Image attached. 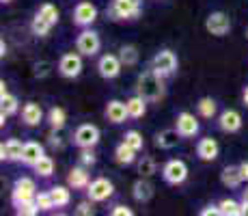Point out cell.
Here are the masks:
<instances>
[{
	"instance_id": "cell-1",
	"label": "cell",
	"mask_w": 248,
	"mask_h": 216,
	"mask_svg": "<svg viewBox=\"0 0 248 216\" xmlns=\"http://www.w3.org/2000/svg\"><path fill=\"white\" fill-rule=\"evenodd\" d=\"M136 93L142 95L147 102H160L166 95V86H164V78L160 74H155L154 69L142 71L136 80Z\"/></svg>"
},
{
	"instance_id": "cell-2",
	"label": "cell",
	"mask_w": 248,
	"mask_h": 216,
	"mask_svg": "<svg viewBox=\"0 0 248 216\" xmlns=\"http://www.w3.org/2000/svg\"><path fill=\"white\" fill-rule=\"evenodd\" d=\"M142 13V0H112L108 16L112 20H136Z\"/></svg>"
},
{
	"instance_id": "cell-3",
	"label": "cell",
	"mask_w": 248,
	"mask_h": 216,
	"mask_svg": "<svg viewBox=\"0 0 248 216\" xmlns=\"http://www.w3.org/2000/svg\"><path fill=\"white\" fill-rule=\"evenodd\" d=\"M37 197V184L35 180H31V177H20V180H16V184H13V190H11V203L13 208H22V205L31 203V201H35Z\"/></svg>"
},
{
	"instance_id": "cell-4",
	"label": "cell",
	"mask_w": 248,
	"mask_h": 216,
	"mask_svg": "<svg viewBox=\"0 0 248 216\" xmlns=\"http://www.w3.org/2000/svg\"><path fill=\"white\" fill-rule=\"evenodd\" d=\"M179 67V61H177V54H175L173 50H160L155 52L154 61H151V69L155 71V74H160L162 78H169V76H173L175 71H177Z\"/></svg>"
},
{
	"instance_id": "cell-5",
	"label": "cell",
	"mask_w": 248,
	"mask_h": 216,
	"mask_svg": "<svg viewBox=\"0 0 248 216\" xmlns=\"http://www.w3.org/2000/svg\"><path fill=\"white\" fill-rule=\"evenodd\" d=\"M162 180L169 186H181L188 180V165L181 158H173L162 166Z\"/></svg>"
},
{
	"instance_id": "cell-6",
	"label": "cell",
	"mask_w": 248,
	"mask_h": 216,
	"mask_svg": "<svg viewBox=\"0 0 248 216\" xmlns=\"http://www.w3.org/2000/svg\"><path fill=\"white\" fill-rule=\"evenodd\" d=\"M84 69V63H82V54L80 52H65L63 56L59 59V74L63 78H78Z\"/></svg>"
},
{
	"instance_id": "cell-7",
	"label": "cell",
	"mask_w": 248,
	"mask_h": 216,
	"mask_svg": "<svg viewBox=\"0 0 248 216\" xmlns=\"http://www.w3.org/2000/svg\"><path fill=\"white\" fill-rule=\"evenodd\" d=\"M99 48H102V39H99V35L95 31H91V28H82L80 35L76 37V50L82 56H95L99 52Z\"/></svg>"
},
{
	"instance_id": "cell-8",
	"label": "cell",
	"mask_w": 248,
	"mask_h": 216,
	"mask_svg": "<svg viewBox=\"0 0 248 216\" xmlns=\"http://www.w3.org/2000/svg\"><path fill=\"white\" fill-rule=\"evenodd\" d=\"M99 138H102V132H99L97 126H93V123H82V126H78L74 132V145L80 147V150H84V147H95L99 143Z\"/></svg>"
},
{
	"instance_id": "cell-9",
	"label": "cell",
	"mask_w": 248,
	"mask_h": 216,
	"mask_svg": "<svg viewBox=\"0 0 248 216\" xmlns=\"http://www.w3.org/2000/svg\"><path fill=\"white\" fill-rule=\"evenodd\" d=\"M205 31L214 37H225L231 31V17L225 11H212L205 17Z\"/></svg>"
},
{
	"instance_id": "cell-10",
	"label": "cell",
	"mask_w": 248,
	"mask_h": 216,
	"mask_svg": "<svg viewBox=\"0 0 248 216\" xmlns=\"http://www.w3.org/2000/svg\"><path fill=\"white\" fill-rule=\"evenodd\" d=\"M71 20H74L76 26L80 28H89L91 24L97 20V7L89 0H82L74 7V13H71Z\"/></svg>"
},
{
	"instance_id": "cell-11",
	"label": "cell",
	"mask_w": 248,
	"mask_h": 216,
	"mask_svg": "<svg viewBox=\"0 0 248 216\" xmlns=\"http://www.w3.org/2000/svg\"><path fill=\"white\" fill-rule=\"evenodd\" d=\"M87 195L91 201H95V203H102V201H108L110 197L114 195V184L108 177H97V180H93L89 184L87 188Z\"/></svg>"
},
{
	"instance_id": "cell-12",
	"label": "cell",
	"mask_w": 248,
	"mask_h": 216,
	"mask_svg": "<svg viewBox=\"0 0 248 216\" xmlns=\"http://www.w3.org/2000/svg\"><path fill=\"white\" fill-rule=\"evenodd\" d=\"M121 59H119L117 54H104V56H99V61H97V71H99V76H102L104 80H114V78H119V74H121Z\"/></svg>"
},
{
	"instance_id": "cell-13",
	"label": "cell",
	"mask_w": 248,
	"mask_h": 216,
	"mask_svg": "<svg viewBox=\"0 0 248 216\" xmlns=\"http://www.w3.org/2000/svg\"><path fill=\"white\" fill-rule=\"evenodd\" d=\"M242 123H244L242 113H240V110H235V108H227V110H222V113L218 115V128H220L225 134L240 132Z\"/></svg>"
},
{
	"instance_id": "cell-14",
	"label": "cell",
	"mask_w": 248,
	"mask_h": 216,
	"mask_svg": "<svg viewBox=\"0 0 248 216\" xmlns=\"http://www.w3.org/2000/svg\"><path fill=\"white\" fill-rule=\"evenodd\" d=\"M175 128L181 134V138H194L199 134V130H201V123H199V119L192 113H186L184 110L175 119Z\"/></svg>"
},
{
	"instance_id": "cell-15",
	"label": "cell",
	"mask_w": 248,
	"mask_h": 216,
	"mask_svg": "<svg viewBox=\"0 0 248 216\" xmlns=\"http://www.w3.org/2000/svg\"><path fill=\"white\" fill-rule=\"evenodd\" d=\"M218 153H220V145H218L216 138L205 136L197 143V156L201 158L203 162H214L218 158Z\"/></svg>"
},
{
	"instance_id": "cell-16",
	"label": "cell",
	"mask_w": 248,
	"mask_h": 216,
	"mask_svg": "<svg viewBox=\"0 0 248 216\" xmlns=\"http://www.w3.org/2000/svg\"><path fill=\"white\" fill-rule=\"evenodd\" d=\"M89 166L80 165V166H74L67 175V186L71 190H87L89 184H91V175H89Z\"/></svg>"
},
{
	"instance_id": "cell-17",
	"label": "cell",
	"mask_w": 248,
	"mask_h": 216,
	"mask_svg": "<svg viewBox=\"0 0 248 216\" xmlns=\"http://www.w3.org/2000/svg\"><path fill=\"white\" fill-rule=\"evenodd\" d=\"M106 119L114 126H119V123H123L125 119H130V113H127V104L121 102V100H110V102L106 104Z\"/></svg>"
},
{
	"instance_id": "cell-18",
	"label": "cell",
	"mask_w": 248,
	"mask_h": 216,
	"mask_svg": "<svg viewBox=\"0 0 248 216\" xmlns=\"http://www.w3.org/2000/svg\"><path fill=\"white\" fill-rule=\"evenodd\" d=\"M22 150H24V143L20 138H9L0 145V160L2 162H16L22 160Z\"/></svg>"
},
{
	"instance_id": "cell-19",
	"label": "cell",
	"mask_w": 248,
	"mask_h": 216,
	"mask_svg": "<svg viewBox=\"0 0 248 216\" xmlns=\"http://www.w3.org/2000/svg\"><path fill=\"white\" fill-rule=\"evenodd\" d=\"M44 121V108L37 102H26L22 106V123L28 128H37Z\"/></svg>"
},
{
	"instance_id": "cell-20",
	"label": "cell",
	"mask_w": 248,
	"mask_h": 216,
	"mask_svg": "<svg viewBox=\"0 0 248 216\" xmlns=\"http://www.w3.org/2000/svg\"><path fill=\"white\" fill-rule=\"evenodd\" d=\"M46 153L44 150V145H41L39 141H28V143H24V150H22V165H26V166H35L37 162H39V158Z\"/></svg>"
},
{
	"instance_id": "cell-21",
	"label": "cell",
	"mask_w": 248,
	"mask_h": 216,
	"mask_svg": "<svg viewBox=\"0 0 248 216\" xmlns=\"http://www.w3.org/2000/svg\"><path fill=\"white\" fill-rule=\"evenodd\" d=\"M154 184L149 182V177H140V180H136L134 184H132V195H134V199L138 203H147V201H151V197H154Z\"/></svg>"
},
{
	"instance_id": "cell-22",
	"label": "cell",
	"mask_w": 248,
	"mask_h": 216,
	"mask_svg": "<svg viewBox=\"0 0 248 216\" xmlns=\"http://www.w3.org/2000/svg\"><path fill=\"white\" fill-rule=\"evenodd\" d=\"M220 182L225 188H231V190L240 188V186L244 184V177H242V173H240V166H233V165L225 166L220 173Z\"/></svg>"
},
{
	"instance_id": "cell-23",
	"label": "cell",
	"mask_w": 248,
	"mask_h": 216,
	"mask_svg": "<svg viewBox=\"0 0 248 216\" xmlns=\"http://www.w3.org/2000/svg\"><path fill=\"white\" fill-rule=\"evenodd\" d=\"M181 141V134L177 132V128L175 130H162V132L155 134V147H160V150H173V147H177V143Z\"/></svg>"
},
{
	"instance_id": "cell-24",
	"label": "cell",
	"mask_w": 248,
	"mask_h": 216,
	"mask_svg": "<svg viewBox=\"0 0 248 216\" xmlns=\"http://www.w3.org/2000/svg\"><path fill=\"white\" fill-rule=\"evenodd\" d=\"M136 153L138 151L134 150V147H130L125 141H123L114 147V160H117L121 166H130L132 162H136Z\"/></svg>"
},
{
	"instance_id": "cell-25",
	"label": "cell",
	"mask_w": 248,
	"mask_h": 216,
	"mask_svg": "<svg viewBox=\"0 0 248 216\" xmlns=\"http://www.w3.org/2000/svg\"><path fill=\"white\" fill-rule=\"evenodd\" d=\"M127 113H130V119H142L147 115V100L142 98V95H134V98H130L127 100Z\"/></svg>"
},
{
	"instance_id": "cell-26",
	"label": "cell",
	"mask_w": 248,
	"mask_h": 216,
	"mask_svg": "<svg viewBox=\"0 0 248 216\" xmlns=\"http://www.w3.org/2000/svg\"><path fill=\"white\" fill-rule=\"evenodd\" d=\"M47 123H50L52 130H63L65 126H67V113H65V108L61 106H52L50 110H47Z\"/></svg>"
},
{
	"instance_id": "cell-27",
	"label": "cell",
	"mask_w": 248,
	"mask_h": 216,
	"mask_svg": "<svg viewBox=\"0 0 248 216\" xmlns=\"http://www.w3.org/2000/svg\"><path fill=\"white\" fill-rule=\"evenodd\" d=\"M50 195H52V199H54L56 208H67V205L71 203V190H69V186H52Z\"/></svg>"
},
{
	"instance_id": "cell-28",
	"label": "cell",
	"mask_w": 248,
	"mask_h": 216,
	"mask_svg": "<svg viewBox=\"0 0 248 216\" xmlns=\"http://www.w3.org/2000/svg\"><path fill=\"white\" fill-rule=\"evenodd\" d=\"M197 113H199V117H203V119H214L216 113H218L216 100L214 98H201L197 102Z\"/></svg>"
},
{
	"instance_id": "cell-29",
	"label": "cell",
	"mask_w": 248,
	"mask_h": 216,
	"mask_svg": "<svg viewBox=\"0 0 248 216\" xmlns=\"http://www.w3.org/2000/svg\"><path fill=\"white\" fill-rule=\"evenodd\" d=\"M52 28H54V24L47 22L44 16H39V13H35V17H32V22H31L32 35H35V37H47Z\"/></svg>"
},
{
	"instance_id": "cell-30",
	"label": "cell",
	"mask_w": 248,
	"mask_h": 216,
	"mask_svg": "<svg viewBox=\"0 0 248 216\" xmlns=\"http://www.w3.org/2000/svg\"><path fill=\"white\" fill-rule=\"evenodd\" d=\"M0 113H4L7 117H11V115L20 113V100H17L13 93L0 95Z\"/></svg>"
},
{
	"instance_id": "cell-31",
	"label": "cell",
	"mask_w": 248,
	"mask_h": 216,
	"mask_svg": "<svg viewBox=\"0 0 248 216\" xmlns=\"http://www.w3.org/2000/svg\"><path fill=\"white\" fill-rule=\"evenodd\" d=\"M119 59H121L123 65L134 67L138 63V59H140V54H138V48L136 46H121V50H119Z\"/></svg>"
},
{
	"instance_id": "cell-32",
	"label": "cell",
	"mask_w": 248,
	"mask_h": 216,
	"mask_svg": "<svg viewBox=\"0 0 248 216\" xmlns=\"http://www.w3.org/2000/svg\"><path fill=\"white\" fill-rule=\"evenodd\" d=\"M32 169H35V173L39 177H52L54 175V160H52V156H46L44 153V156L39 158V162H37Z\"/></svg>"
},
{
	"instance_id": "cell-33",
	"label": "cell",
	"mask_w": 248,
	"mask_h": 216,
	"mask_svg": "<svg viewBox=\"0 0 248 216\" xmlns=\"http://www.w3.org/2000/svg\"><path fill=\"white\" fill-rule=\"evenodd\" d=\"M218 205H220V214L222 216H242V214H244V210H242V201L222 199Z\"/></svg>"
},
{
	"instance_id": "cell-34",
	"label": "cell",
	"mask_w": 248,
	"mask_h": 216,
	"mask_svg": "<svg viewBox=\"0 0 248 216\" xmlns=\"http://www.w3.org/2000/svg\"><path fill=\"white\" fill-rule=\"evenodd\" d=\"M138 173H140V177H154L155 173H158V165H155L154 158L142 156L140 160H138Z\"/></svg>"
},
{
	"instance_id": "cell-35",
	"label": "cell",
	"mask_w": 248,
	"mask_h": 216,
	"mask_svg": "<svg viewBox=\"0 0 248 216\" xmlns=\"http://www.w3.org/2000/svg\"><path fill=\"white\" fill-rule=\"evenodd\" d=\"M37 13H39V16H44L46 20H47V22H52V24H54V26H56V24H59L61 13H59V9H56L52 2H44L39 9H37Z\"/></svg>"
},
{
	"instance_id": "cell-36",
	"label": "cell",
	"mask_w": 248,
	"mask_h": 216,
	"mask_svg": "<svg viewBox=\"0 0 248 216\" xmlns=\"http://www.w3.org/2000/svg\"><path fill=\"white\" fill-rule=\"evenodd\" d=\"M123 141H125L130 147H134L136 151H140L142 147H145V141H142V134L138 132V130H127V132L123 134Z\"/></svg>"
},
{
	"instance_id": "cell-37",
	"label": "cell",
	"mask_w": 248,
	"mask_h": 216,
	"mask_svg": "<svg viewBox=\"0 0 248 216\" xmlns=\"http://www.w3.org/2000/svg\"><path fill=\"white\" fill-rule=\"evenodd\" d=\"M35 203L39 205L41 212H50L52 208H56V205H54V199H52V195H50V190H47V193H37Z\"/></svg>"
},
{
	"instance_id": "cell-38",
	"label": "cell",
	"mask_w": 248,
	"mask_h": 216,
	"mask_svg": "<svg viewBox=\"0 0 248 216\" xmlns=\"http://www.w3.org/2000/svg\"><path fill=\"white\" fill-rule=\"evenodd\" d=\"M95 162H97V156L93 153V147H84V150H80V165L93 166Z\"/></svg>"
},
{
	"instance_id": "cell-39",
	"label": "cell",
	"mask_w": 248,
	"mask_h": 216,
	"mask_svg": "<svg viewBox=\"0 0 248 216\" xmlns=\"http://www.w3.org/2000/svg\"><path fill=\"white\" fill-rule=\"evenodd\" d=\"M93 203L95 201H80L78 205H76V214H80V216H93L95 214V210H93Z\"/></svg>"
},
{
	"instance_id": "cell-40",
	"label": "cell",
	"mask_w": 248,
	"mask_h": 216,
	"mask_svg": "<svg viewBox=\"0 0 248 216\" xmlns=\"http://www.w3.org/2000/svg\"><path fill=\"white\" fill-rule=\"evenodd\" d=\"M16 212L22 214V216H35L37 212H41V210H39V205H37L35 201H31V203H26V205H22V208H17Z\"/></svg>"
},
{
	"instance_id": "cell-41",
	"label": "cell",
	"mask_w": 248,
	"mask_h": 216,
	"mask_svg": "<svg viewBox=\"0 0 248 216\" xmlns=\"http://www.w3.org/2000/svg\"><path fill=\"white\" fill-rule=\"evenodd\" d=\"M110 214H112V216H132L134 212H132L127 205H121V203H119V205H114V208L110 210Z\"/></svg>"
},
{
	"instance_id": "cell-42",
	"label": "cell",
	"mask_w": 248,
	"mask_h": 216,
	"mask_svg": "<svg viewBox=\"0 0 248 216\" xmlns=\"http://www.w3.org/2000/svg\"><path fill=\"white\" fill-rule=\"evenodd\" d=\"M199 214L201 216H218L220 214V205H207V208H203Z\"/></svg>"
},
{
	"instance_id": "cell-43",
	"label": "cell",
	"mask_w": 248,
	"mask_h": 216,
	"mask_svg": "<svg viewBox=\"0 0 248 216\" xmlns=\"http://www.w3.org/2000/svg\"><path fill=\"white\" fill-rule=\"evenodd\" d=\"M54 132H56V130H52V134L47 136V143H50L54 150H59V147H61V136H59V134H54Z\"/></svg>"
},
{
	"instance_id": "cell-44",
	"label": "cell",
	"mask_w": 248,
	"mask_h": 216,
	"mask_svg": "<svg viewBox=\"0 0 248 216\" xmlns=\"http://www.w3.org/2000/svg\"><path fill=\"white\" fill-rule=\"evenodd\" d=\"M242 210H244V214H248V186L246 190H242Z\"/></svg>"
},
{
	"instance_id": "cell-45",
	"label": "cell",
	"mask_w": 248,
	"mask_h": 216,
	"mask_svg": "<svg viewBox=\"0 0 248 216\" xmlns=\"http://www.w3.org/2000/svg\"><path fill=\"white\" fill-rule=\"evenodd\" d=\"M240 173H242V177H244V182H248V160H244V162H240Z\"/></svg>"
},
{
	"instance_id": "cell-46",
	"label": "cell",
	"mask_w": 248,
	"mask_h": 216,
	"mask_svg": "<svg viewBox=\"0 0 248 216\" xmlns=\"http://www.w3.org/2000/svg\"><path fill=\"white\" fill-rule=\"evenodd\" d=\"M4 93H9V86H7V83H0V95H4Z\"/></svg>"
},
{
	"instance_id": "cell-47",
	"label": "cell",
	"mask_w": 248,
	"mask_h": 216,
	"mask_svg": "<svg viewBox=\"0 0 248 216\" xmlns=\"http://www.w3.org/2000/svg\"><path fill=\"white\" fill-rule=\"evenodd\" d=\"M7 54V43H4V39L0 41V56H4Z\"/></svg>"
},
{
	"instance_id": "cell-48",
	"label": "cell",
	"mask_w": 248,
	"mask_h": 216,
	"mask_svg": "<svg viewBox=\"0 0 248 216\" xmlns=\"http://www.w3.org/2000/svg\"><path fill=\"white\" fill-rule=\"evenodd\" d=\"M242 100H244V104L248 106V84L244 86V93H242Z\"/></svg>"
},
{
	"instance_id": "cell-49",
	"label": "cell",
	"mask_w": 248,
	"mask_h": 216,
	"mask_svg": "<svg viewBox=\"0 0 248 216\" xmlns=\"http://www.w3.org/2000/svg\"><path fill=\"white\" fill-rule=\"evenodd\" d=\"M0 2H2V4H9V2H13V0H0Z\"/></svg>"
},
{
	"instance_id": "cell-50",
	"label": "cell",
	"mask_w": 248,
	"mask_h": 216,
	"mask_svg": "<svg viewBox=\"0 0 248 216\" xmlns=\"http://www.w3.org/2000/svg\"><path fill=\"white\" fill-rule=\"evenodd\" d=\"M246 39H248V28H246Z\"/></svg>"
}]
</instances>
